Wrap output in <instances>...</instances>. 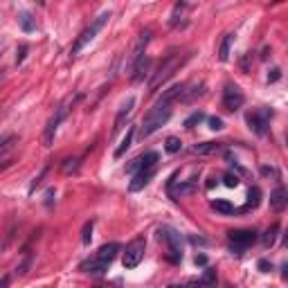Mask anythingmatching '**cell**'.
I'll return each mask as SVG.
<instances>
[{
  "label": "cell",
  "mask_w": 288,
  "mask_h": 288,
  "mask_svg": "<svg viewBox=\"0 0 288 288\" xmlns=\"http://www.w3.org/2000/svg\"><path fill=\"white\" fill-rule=\"evenodd\" d=\"M117 252H120V243H115V241L101 246L99 250L95 252V257H90L86 261L79 263V270H81V273H90V275H104L113 263V259L117 257Z\"/></svg>",
  "instance_id": "1"
},
{
  "label": "cell",
  "mask_w": 288,
  "mask_h": 288,
  "mask_svg": "<svg viewBox=\"0 0 288 288\" xmlns=\"http://www.w3.org/2000/svg\"><path fill=\"white\" fill-rule=\"evenodd\" d=\"M169 117H171V104H165V101L158 99L153 104V108L144 115L142 120V126H140V138H149V135H153L160 126H165L169 122Z\"/></svg>",
  "instance_id": "2"
},
{
  "label": "cell",
  "mask_w": 288,
  "mask_h": 288,
  "mask_svg": "<svg viewBox=\"0 0 288 288\" xmlns=\"http://www.w3.org/2000/svg\"><path fill=\"white\" fill-rule=\"evenodd\" d=\"M108 20H110V11H101V14L97 16V18H95V20L86 27V30H83L81 34H79L77 41L72 43V48H70V56H72V59H75V56H77L79 52H81V50L86 48V45H88L90 41H93V38L97 36V34H99L101 30H104V25H106Z\"/></svg>",
  "instance_id": "3"
},
{
  "label": "cell",
  "mask_w": 288,
  "mask_h": 288,
  "mask_svg": "<svg viewBox=\"0 0 288 288\" xmlns=\"http://www.w3.org/2000/svg\"><path fill=\"white\" fill-rule=\"evenodd\" d=\"M81 97V95H75V97H68V99H63L59 106L54 108V115L50 117V122H48V126H45V131H43V146H52L54 144V135H56V131H59V126H61V122L68 117V106L70 104H75V101Z\"/></svg>",
  "instance_id": "4"
},
{
  "label": "cell",
  "mask_w": 288,
  "mask_h": 288,
  "mask_svg": "<svg viewBox=\"0 0 288 288\" xmlns=\"http://www.w3.org/2000/svg\"><path fill=\"white\" fill-rule=\"evenodd\" d=\"M187 61V56H180V54H169L165 61H162L160 65H158V70L153 72V77H151V81H149V90L153 93V90H158L162 86V83L167 81L169 77L173 75V72L178 70L180 65Z\"/></svg>",
  "instance_id": "5"
},
{
  "label": "cell",
  "mask_w": 288,
  "mask_h": 288,
  "mask_svg": "<svg viewBox=\"0 0 288 288\" xmlns=\"http://www.w3.org/2000/svg\"><path fill=\"white\" fill-rule=\"evenodd\" d=\"M158 239L165 241L167 248H169V261L171 263H178L180 259H183V239H180V234L176 230L171 228H158Z\"/></svg>",
  "instance_id": "6"
},
{
  "label": "cell",
  "mask_w": 288,
  "mask_h": 288,
  "mask_svg": "<svg viewBox=\"0 0 288 288\" xmlns=\"http://www.w3.org/2000/svg\"><path fill=\"white\" fill-rule=\"evenodd\" d=\"M144 250H146V241L144 236H138V239H133L131 243L124 248V255H122V263L124 268H138L140 261L144 259Z\"/></svg>",
  "instance_id": "7"
},
{
  "label": "cell",
  "mask_w": 288,
  "mask_h": 288,
  "mask_svg": "<svg viewBox=\"0 0 288 288\" xmlns=\"http://www.w3.org/2000/svg\"><path fill=\"white\" fill-rule=\"evenodd\" d=\"M273 115H275V113L270 110V108H257V110L248 113V115H246V122H248V126H250L252 133L266 135L268 128H270V120H273Z\"/></svg>",
  "instance_id": "8"
},
{
  "label": "cell",
  "mask_w": 288,
  "mask_h": 288,
  "mask_svg": "<svg viewBox=\"0 0 288 288\" xmlns=\"http://www.w3.org/2000/svg\"><path fill=\"white\" fill-rule=\"evenodd\" d=\"M228 239H230V248H232V252L243 255L248 248L257 241V232L255 230H232V232H228Z\"/></svg>",
  "instance_id": "9"
},
{
  "label": "cell",
  "mask_w": 288,
  "mask_h": 288,
  "mask_svg": "<svg viewBox=\"0 0 288 288\" xmlns=\"http://www.w3.org/2000/svg\"><path fill=\"white\" fill-rule=\"evenodd\" d=\"M246 101V95L236 83H225V90H223V108L225 110H239Z\"/></svg>",
  "instance_id": "10"
},
{
  "label": "cell",
  "mask_w": 288,
  "mask_h": 288,
  "mask_svg": "<svg viewBox=\"0 0 288 288\" xmlns=\"http://www.w3.org/2000/svg\"><path fill=\"white\" fill-rule=\"evenodd\" d=\"M158 160H160V156H158L156 151H149V153L138 156L135 160L128 162V165H126V171H128V173H135V171H140V169L156 167V165H158Z\"/></svg>",
  "instance_id": "11"
},
{
  "label": "cell",
  "mask_w": 288,
  "mask_h": 288,
  "mask_svg": "<svg viewBox=\"0 0 288 288\" xmlns=\"http://www.w3.org/2000/svg\"><path fill=\"white\" fill-rule=\"evenodd\" d=\"M133 106H135V97H126V101L120 106V110H117L115 115V124H113V135H117L124 128V124H126V120L131 117L133 113Z\"/></svg>",
  "instance_id": "12"
},
{
  "label": "cell",
  "mask_w": 288,
  "mask_h": 288,
  "mask_svg": "<svg viewBox=\"0 0 288 288\" xmlns=\"http://www.w3.org/2000/svg\"><path fill=\"white\" fill-rule=\"evenodd\" d=\"M149 41H151V30H144L142 34H140V41H138V45H135L131 59H128V68H131V70L144 59V50H146V45H149Z\"/></svg>",
  "instance_id": "13"
},
{
  "label": "cell",
  "mask_w": 288,
  "mask_h": 288,
  "mask_svg": "<svg viewBox=\"0 0 288 288\" xmlns=\"http://www.w3.org/2000/svg\"><path fill=\"white\" fill-rule=\"evenodd\" d=\"M153 173H156V167L140 169V171H135V176H133V180H131V185H128V189H131V191L144 189L146 185H149V180L153 178Z\"/></svg>",
  "instance_id": "14"
},
{
  "label": "cell",
  "mask_w": 288,
  "mask_h": 288,
  "mask_svg": "<svg viewBox=\"0 0 288 288\" xmlns=\"http://www.w3.org/2000/svg\"><path fill=\"white\" fill-rule=\"evenodd\" d=\"M16 142H18V138H16V135H7V138L0 140V169H5V167L11 165V160L7 156H9V151L16 146Z\"/></svg>",
  "instance_id": "15"
},
{
  "label": "cell",
  "mask_w": 288,
  "mask_h": 288,
  "mask_svg": "<svg viewBox=\"0 0 288 288\" xmlns=\"http://www.w3.org/2000/svg\"><path fill=\"white\" fill-rule=\"evenodd\" d=\"M286 203H288V191L284 187H277L270 194V207H273L275 212H281L286 207Z\"/></svg>",
  "instance_id": "16"
},
{
  "label": "cell",
  "mask_w": 288,
  "mask_h": 288,
  "mask_svg": "<svg viewBox=\"0 0 288 288\" xmlns=\"http://www.w3.org/2000/svg\"><path fill=\"white\" fill-rule=\"evenodd\" d=\"M212 210H214V212H218V214H223V216H232V214H236V207L232 205V203L221 201V198L212 201Z\"/></svg>",
  "instance_id": "17"
},
{
  "label": "cell",
  "mask_w": 288,
  "mask_h": 288,
  "mask_svg": "<svg viewBox=\"0 0 288 288\" xmlns=\"http://www.w3.org/2000/svg\"><path fill=\"white\" fill-rule=\"evenodd\" d=\"M221 142H201L194 146V153L196 156H210V153H216V151H221Z\"/></svg>",
  "instance_id": "18"
},
{
  "label": "cell",
  "mask_w": 288,
  "mask_h": 288,
  "mask_svg": "<svg viewBox=\"0 0 288 288\" xmlns=\"http://www.w3.org/2000/svg\"><path fill=\"white\" fill-rule=\"evenodd\" d=\"M18 25L23 32H36V20L30 11H20L18 14Z\"/></svg>",
  "instance_id": "19"
},
{
  "label": "cell",
  "mask_w": 288,
  "mask_h": 288,
  "mask_svg": "<svg viewBox=\"0 0 288 288\" xmlns=\"http://www.w3.org/2000/svg\"><path fill=\"white\" fill-rule=\"evenodd\" d=\"M232 43H234V34H225L223 41H221V48H218V59H221V61H228V59H230V50H232Z\"/></svg>",
  "instance_id": "20"
},
{
  "label": "cell",
  "mask_w": 288,
  "mask_h": 288,
  "mask_svg": "<svg viewBox=\"0 0 288 288\" xmlns=\"http://www.w3.org/2000/svg\"><path fill=\"white\" fill-rule=\"evenodd\" d=\"M133 135H135V126H128V131H126V135H124L122 144L115 149V158H122L124 153H126V149H128V146H131V142H133Z\"/></svg>",
  "instance_id": "21"
},
{
  "label": "cell",
  "mask_w": 288,
  "mask_h": 288,
  "mask_svg": "<svg viewBox=\"0 0 288 288\" xmlns=\"http://www.w3.org/2000/svg\"><path fill=\"white\" fill-rule=\"evenodd\" d=\"M259 196H261V191H259V187H252L250 191H248V205L243 207V212H250V210H255V207H259Z\"/></svg>",
  "instance_id": "22"
},
{
  "label": "cell",
  "mask_w": 288,
  "mask_h": 288,
  "mask_svg": "<svg viewBox=\"0 0 288 288\" xmlns=\"http://www.w3.org/2000/svg\"><path fill=\"white\" fill-rule=\"evenodd\" d=\"M277 232H279V225H273V228H268L266 230V234L261 236V241H263V246L270 248L275 243V239H277Z\"/></svg>",
  "instance_id": "23"
},
{
  "label": "cell",
  "mask_w": 288,
  "mask_h": 288,
  "mask_svg": "<svg viewBox=\"0 0 288 288\" xmlns=\"http://www.w3.org/2000/svg\"><path fill=\"white\" fill-rule=\"evenodd\" d=\"M183 149V142H180V138H167V142H165V151L167 153H178V151Z\"/></svg>",
  "instance_id": "24"
},
{
  "label": "cell",
  "mask_w": 288,
  "mask_h": 288,
  "mask_svg": "<svg viewBox=\"0 0 288 288\" xmlns=\"http://www.w3.org/2000/svg\"><path fill=\"white\" fill-rule=\"evenodd\" d=\"M79 162H81L79 158H65L61 169H63V173H75V171H79Z\"/></svg>",
  "instance_id": "25"
},
{
  "label": "cell",
  "mask_w": 288,
  "mask_h": 288,
  "mask_svg": "<svg viewBox=\"0 0 288 288\" xmlns=\"http://www.w3.org/2000/svg\"><path fill=\"white\" fill-rule=\"evenodd\" d=\"M203 120H205V115H203L201 110H196V113H191V115L185 120V128H194L196 124H201Z\"/></svg>",
  "instance_id": "26"
},
{
  "label": "cell",
  "mask_w": 288,
  "mask_h": 288,
  "mask_svg": "<svg viewBox=\"0 0 288 288\" xmlns=\"http://www.w3.org/2000/svg\"><path fill=\"white\" fill-rule=\"evenodd\" d=\"M93 221H88L86 225H83V236H81V241H83V246H90V241H93Z\"/></svg>",
  "instance_id": "27"
},
{
  "label": "cell",
  "mask_w": 288,
  "mask_h": 288,
  "mask_svg": "<svg viewBox=\"0 0 288 288\" xmlns=\"http://www.w3.org/2000/svg\"><path fill=\"white\" fill-rule=\"evenodd\" d=\"M198 284H216V270L207 268L205 275H203V277L198 279Z\"/></svg>",
  "instance_id": "28"
},
{
  "label": "cell",
  "mask_w": 288,
  "mask_h": 288,
  "mask_svg": "<svg viewBox=\"0 0 288 288\" xmlns=\"http://www.w3.org/2000/svg\"><path fill=\"white\" fill-rule=\"evenodd\" d=\"M223 183L228 185V187H239L241 180H239V176H236V173H225V176H223Z\"/></svg>",
  "instance_id": "29"
},
{
  "label": "cell",
  "mask_w": 288,
  "mask_h": 288,
  "mask_svg": "<svg viewBox=\"0 0 288 288\" xmlns=\"http://www.w3.org/2000/svg\"><path fill=\"white\" fill-rule=\"evenodd\" d=\"M207 122H210L212 131H221V128H223V120H221V117H210Z\"/></svg>",
  "instance_id": "30"
},
{
  "label": "cell",
  "mask_w": 288,
  "mask_h": 288,
  "mask_svg": "<svg viewBox=\"0 0 288 288\" xmlns=\"http://www.w3.org/2000/svg\"><path fill=\"white\" fill-rule=\"evenodd\" d=\"M45 173H48V167H45V169H43V171H41V173H38V176H36V178H34V183H32V187H30V194H32V191H34V189H36V187H38V185H41V180L45 178Z\"/></svg>",
  "instance_id": "31"
},
{
  "label": "cell",
  "mask_w": 288,
  "mask_h": 288,
  "mask_svg": "<svg viewBox=\"0 0 288 288\" xmlns=\"http://www.w3.org/2000/svg\"><path fill=\"white\" fill-rule=\"evenodd\" d=\"M279 77H281V70H279V68H273V70L268 72V81H270V83L279 81Z\"/></svg>",
  "instance_id": "32"
},
{
  "label": "cell",
  "mask_w": 288,
  "mask_h": 288,
  "mask_svg": "<svg viewBox=\"0 0 288 288\" xmlns=\"http://www.w3.org/2000/svg\"><path fill=\"white\" fill-rule=\"evenodd\" d=\"M259 270H261V273H270V270H273V263H270L268 259H261V261H259Z\"/></svg>",
  "instance_id": "33"
},
{
  "label": "cell",
  "mask_w": 288,
  "mask_h": 288,
  "mask_svg": "<svg viewBox=\"0 0 288 288\" xmlns=\"http://www.w3.org/2000/svg\"><path fill=\"white\" fill-rule=\"evenodd\" d=\"M25 52H27V45H20V50H18V56H16V63H23V59H25Z\"/></svg>",
  "instance_id": "34"
},
{
  "label": "cell",
  "mask_w": 288,
  "mask_h": 288,
  "mask_svg": "<svg viewBox=\"0 0 288 288\" xmlns=\"http://www.w3.org/2000/svg\"><path fill=\"white\" fill-rule=\"evenodd\" d=\"M196 263H198V266H205V263H207V257H205V255H198V257H196Z\"/></svg>",
  "instance_id": "35"
},
{
  "label": "cell",
  "mask_w": 288,
  "mask_h": 288,
  "mask_svg": "<svg viewBox=\"0 0 288 288\" xmlns=\"http://www.w3.org/2000/svg\"><path fill=\"white\" fill-rule=\"evenodd\" d=\"M3 79H5V70H0V83H3Z\"/></svg>",
  "instance_id": "36"
},
{
  "label": "cell",
  "mask_w": 288,
  "mask_h": 288,
  "mask_svg": "<svg viewBox=\"0 0 288 288\" xmlns=\"http://www.w3.org/2000/svg\"><path fill=\"white\" fill-rule=\"evenodd\" d=\"M3 50H5V41H0V52H3Z\"/></svg>",
  "instance_id": "37"
}]
</instances>
